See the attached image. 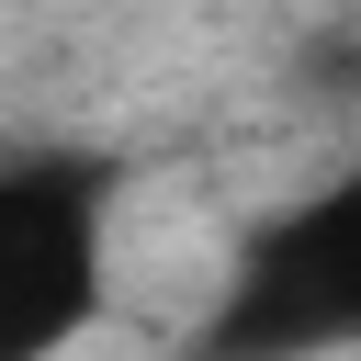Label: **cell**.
<instances>
[{
	"label": "cell",
	"instance_id": "obj_1",
	"mask_svg": "<svg viewBox=\"0 0 361 361\" xmlns=\"http://www.w3.org/2000/svg\"><path fill=\"white\" fill-rule=\"evenodd\" d=\"M316 350H361V169L259 226L203 327V361H316Z\"/></svg>",
	"mask_w": 361,
	"mask_h": 361
},
{
	"label": "cell",
	"instance_id": "obj_2",
	"mask_svg": "<svg viewBox=\"0 0 361 361\" xmlns=\"http://www.w3.org/2000/svg\"><path fill=\"white\" fill-rule=\"evenodd\" d=\"M102 203L90 158H0V361H56L102 316Z\"/></svg>",
	"mask_w": 361,
	"mask_h": 361
}]
</instances>
